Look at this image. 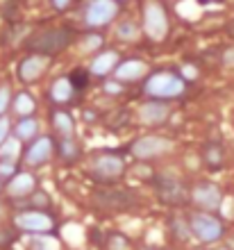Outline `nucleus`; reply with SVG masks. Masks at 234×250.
<instances>
[{
  "instance_id": "nucleus-1",
  "label": "nucleus",
  "mask_w": 234,
  "mask_h": 250,
  "mask_svg": "<svg viewBox=\"0 0 234 250\" xmlns=\"http://www.w3.org/2000/svg\"><path fill=\"white\" fill-rule=\"evenodd\" d=\"M143 91L155 100H173L187 91V80L175 71H157L148 75Z\"/></svg>"
},
{
  "instance_id": "nucleus-2",
  "label": "nucleus",
  "mask_w": 234,
  "mask_h": 250,
  "mask_svg": "<svg viewBox=\"0 0 234 250\" xmlns=\"http://www.w3.org/2000/svg\"><path fill=\"white\" fill-rule=\"evenodd\" d=\"M71 41H73V30H68V27H48V30L34 32L25 41V46L32 53L52 57V55L66 50V48L71 46Z\"/></svg>"
},
{
  "instance_id": "nucleus-3",
  "label": "nucleus",
  "mask_w": 234,
  "mask_h": 250,
  "mask_svg": "<svg viewBox=\"0 0 234 250\" xmlns=\"http://www.w3.org/2000/svg\"><path fill=\"white\" fill-rule=\"evenodd\" d=\"M170 32L169 12L159 0H146L143 5V34L150 41H164Z\"/></svg>"
},
{
  "instance_id": "nucleus-4",
  "label": "nucleus",
  "mask_w": 234,
  "mask_h": 250,
  "mask_svg": "<svg viewBox=\"0 0 234 250\" xmlns=\"http://www.w3.org/2000/svg\"><path fill=\"white\" fill-rule=\"evenodd\" d=\"M118 14H121L118 0H89L85 5V12H82V21L86 27L100 30V27L111 25Z\"/></svg>"
},
{
  "instance_id": "nucleus-5",
  "label": "nucleus",
  "mask_w": 234,
  "mask_h": 250,
  "mask_svg": "<svg viewBox=\"0 0 234 250\" xmlns=\"http://www.w3.org/2000/svg\"><path fill=\"white\" fill-rule=\"evenodd\" d=\"M50 64H52V57H48V55L30 53L27 57H23V60L19 62V68H16L19 80L21 82H25V84L39 82V80L46 75L48 68H50Z\"/></svg>"
},
{
  "instance_id": "nucleus-6",
  "label": "nucleus",
  "mask_w": 234,
  "mask_h": 250,
  "mask_svg": "<svg viewBox=\"0 0 234 250\" xmlns=\"http://www.w3.org/2000/svg\"><path fill=\"white\" fill-rule=\"evenodd\" d=\"M189 230L191 234L205 241V244H214L223 237V223L216 216H209V214H195L189 221Z\"/></svg>"
},
{
  "instance_id": "nucleus-7",
  "label": "nucleus",
  "mask_w": 234,
  "mask_h": 250,
  "mask_svg": "<svg viewBox=\"0 0 234 250\" xmlns=\"http://www.w3.org/2000/svg\"><path fill=\"white\" fill-rule=\"evenodd\" d=\"M14 225L23 232H32V234H43V232H50L55 221H52L50 214H46L43 209H27L21 211L14 216Z\"/></svg>"
},
{
  "instance_id": "nucleus-8",
  "label": "nucleus",
  "mask_w": 234,
  "mask_h": 250,
  "mask_svg": "<svg viewBox=\"0 0 234 250\" xmlns=\"http://www.w3.org/2000/svg\"><path fill=\"white\" fill-rule=\"evenodd\" d=\"M173 148V141L166 137H157V134H146V137H139L134 144H132V155L137 159H152L159 157L164 152H169Z\"/></svg>"
},
{
  "instance_id": "nucleus-9",
  "label": "nucleus",
  "mask_w": 234,
  "mask_h": 250,
  "mask_svg": "<svg viewBox=\"0 0 234 250\" xmlns=\"http://www.w3.org/2000/svg\"><path fill=\"white\" fill-rule=\"evenodd\" d=\"M123 171H125L123 157H118V155H114V152L98 155V157L93 159V164H91V173H93V175H96L98 180H107V182L118 180L121 175H123Z\"/></svg>"
},
{
  "instance_id": "nucleus-10",
  "label": "nucleus",
  "mask_w": 234,
  "mask_h": 250,
  "mask_svg": "<svg viewBox=\"0 0 234 250\" xmlns=\"http://www.w3.org/2000/svg\"><path fill=\"white\" fill-rule=\"evenodd\" d=\"M55 155V141L50 137H37L32 139V144L25 148L23 152V159H25L27 166H43L48 159Z\"/></svg>"
},
{
  "instance_id": "nucleus-11",
  "label": "nucleus",
  "mask_w": 234,
  "mask_h": 250,
  "mask_svg": "<svg viewBox=\"0 0 234 250\" xmlns=\"http://www.w3.org/2000/svg\"><path fill=\"white\" fill-rule=\"evenodd\" d=\"M170 112H173V107L169 105V100H148V103H143L141 107H139V121H141L143 125H162L169 121Z\"/></svg>"
},
{
  "instance_id": "nucleus-12",
  "label": "nucleus",
  "mask_w": 234,
  "mask_h": 250,
  "mask_svg": "<svg viewBox=\"0 0 234 250\" xmlns=\"http://www.w3.org/2000/svg\"><path fill=\"white\" fill-rule=\"evenodd\" d=\"M157 193L164 203L170 205H180L187 200V189H184L182 180L175 178V175H162L157 182Z\"/></svg>"
},
{
  "instance_id": "nucleus-13",
  "label": "nucleus",
  "mask_w": 234,
  "mask_h": 250,
  "mask_svg": "<svg viewBox=\"0 0 234 250\" xmlns=\"http://www.w3.org/2000/svg\"><path fill=\"white\" fill-rule=\"evenodd\" d=\"M148 75V64L141 60H125L118 62V66L114 68V78L118 82H137V80L146 78Z\"/></svg>"
},
{
  "instance_id": "nucleus-14",
  "label": "nucleus",
  "mask_w": 234,
  "mask_h": 250,
  "mask_svg": "<svg viewBox=\"0 0 234 250\" xmlns=\"http://www.w3.org/2000/svg\"><path fill=\"white\" fill-rule=\"evenodd\" d=\"M34 189H37V178L25 171H19L16 175H12L5 187V191L12 198H25L30 193H34Z\"/></svg>"
},
{
  "instance_id": "nucleus-15",
  "label": "nucleus",
  "mask_w": 234,
  "mask_h": 250,
  "mask_svg": "<svg viewBox=\"0 0 234 250\" xmlns=\"http://www.w3.org/2000/svg\"><path fill=\"white\" fill-rule=\"evenodd\" d=\"M191 200H193L200 209H218L223 203V198H221V191L216 189L214 185H202V187H195L193 193H191Z\"/></svg>"
},
{
  "instance_id": "nucleus-16",
  "label": "nucleus",
  "mask_w": 234,
  "mask_h": 250,
  "mask_svg": "<svg viewBox=\"0 0 234 250\" xmlns=\"http://www.w3.org/2000/svg\"><path fill=\"white\" fill-rule=\"evenodd\" d=\"M118 62H121V57H118L116 50H100V53L93 57L89 71H91L93 75H98V78H107V75L114 73V68L118 66Z\"/></svg>"
},
{
  "instance_id": "nucleus-17",
  "label": "nucleus",
  "mask_w": 234,
  "mask_h": 250,
  "mask_svg": "<svg viewBox=\"0 0 234 250\" xmlns=\"http://www.w3.org/2000/svg\"><path fill=\"white\" fill-rule=\"evenodd\" d=\"M75 84H73L71 78H66V75H62V78H57L55 82L50 84V100L55 103V105H66V103H71L73 98H75Z\"/></svg>"
},
{
  "instance_id": "nucleus-18",
  "label": "nucleus",
  "mask_w": 234,
  "mask_h": 250,
  "mask_svg": "<svg viewBox=\"0 0 234 250\" xmlns=\"http://www.w3.org/2000/svg\"><path fill=\"white\" fill-rule=\"evenodd\" d=\"M12 109H14L16 116H21V119L32 116L34 109H37V100H34L27 91H21V93H16V96L12 98Z\"/></svg>"
},
{
  "instance_id": "nucleus-19",
  "label": "nucleus",
  "mask_w": 234,
  "mask_h": 250,
  "mask_svg": "<svg viewBox=\"0 0 234 250\" xmlns=\"http://www.w3.org/2000/svg\"><path fill=\"white\" fill-rule=\"evenodd\" d=\"M37 134H39V121L32 116H25L14 125V137L19 141H32V139H37Z\"/></svg>"
},
{
  "instance_id": "nucleus-20",
  "label": "nucleus",
  "mask_w": 234,
  "mask_h": 250,
  "mask_svg": "<svg viewBox=\"0 0 234 250\" xmlns=\"http://www.w3.org/2000/svg\"><path fill=\"white\" fill-rule=\"evenodd\" d=\"M52 125H55V130L62 134V137H73L75 134V121L68 112L64 109H55L52 112Z\"/></svg>"
},
{
  "instance_id": "nucleus-21",
  "label": "nucleus",
  "mask_w": 234,
  "mask_h": 250,
  "mask_svg": "<svg viewBox=\"0 0 234 250\" xmlns=\"http://www.w3.org/2000/svg\"><path fill=\"white\" fill-rule=\"evenodd\" d=\"M116 37L125 43H132V41H137L141 37V30H139L137 23H132V21H123V23H118L116 25Z\"/></svg>"
},
{
  "instance_id": "nucleus-22",
  "label": "nucleus",
  "mask_w": 234,
  "mask_h": 250,
  "mask_svg": "<svg viewBox=\"0 0 234 250\" xmlns=\"http://www.w3.org/2000/svg\"><path fill=\"white\" fill-rule=\"evenodd\" d=\"M59 155H62L64 162H75V159L80 157L78 141L73 137H62V141H59Z\"/></svg>"
},
{
  "instance_id": "nucleus-23",
  "label": "nucleus",
  "mask_w": 234,
  "mask_h": 250,
  "mask_svg": "<svg viewBox=\"0 0 234 250\" xmlns=\"http://www.w3.org/2000/svg\"><path fill=\"white\" fill-rule=\"evenodd\" d=\"M21 155V141L16 137H9L5 144H0V159H9V162H16Z\"/></svg>"
},
{
  "instance_id": "nucleus-24",
  "label": "nucleus",
  "mask_w": 234,
  "mask_h": 250,
  "mask_svg": "<svg viewBox=\"0 0 234 250\" xmlns=\"http://www.w3.org/2000/svg\"><path fill=\"white\" fill-rule=\"evenodd\" d=\"M30 250H59L57 239L48 237V234H34L30 241Z\"/></svg>"
},
{
  "instance_id": "nucleus-25",
  "label": "nucleus",
  "mask_w": 234,
  "mask_h": 250,
  "mask_svg": "<svg viewBox=\"0 0 234 250\" xmlns=\"http://www.w3.org/2000/svg\"><path fill=\"white\" fill-rule=\"evenodd\" d=\"M205 162H207L209 166H221L223 164V148L221 144H207V148H205Z\"/></svg>"
},
{
  "instance_id": "nucleus-26",
  "label": "nucleus",
  "mask_w": 234,
  "mask_h": 250,
  "mask_svg": "<svg viewBox=\"0 0 234 250\" xmlns=\"http://www.w3.org/2000/svg\"><path fill=\"white\" fill-rule=\"evenodd\" d=\"M103 43H105L103 34H96V32H91V34H86L85 39H82V43H80V48H82L85 53H98V50L103 48Z\"/></svg>"
},
{
  "instance_id": "nucleus-27",
  "label": "nucleus",
  "mask_w": 234,
  "mask_h": 250,
  "mask_svg": "<svg viewBox=\"0 0 234 250\" xmlns=\"http://www.w3.org/2000/svg\"><path fill=\"white\" fill-rule=\"evenodd\" d=\"M9 107H12V91L7 84H2L0 86V116H5Z\"/></svg>"
},
{
  "instance_id": "nucleus-28",
  "label": "nucleus",
  "mask_w": 234,
  "mask_h": 250,
  "mask_svg": "<svg viewBox=\"0 0 234 250\" xmlns=\"http://www.w3.org/2000/svg\"><path fill=\"white\" fill-rule=\"evenodd\" d=\"M107 250H130V244L128 239H123L121 234H111L107 239Z\"/></svg>"
},
{
  "instance_id": "nucleus-29",
  "label": "nucleus",
  "mask_w": 234,
  "mask_h": 250,
  "mask_svg": "<svg viewBox=\"0 0 234 250\" xmlns=\"http://www.w3.org/2000/svg\"><path fill=\"white\" fill-rule=\"evenodd\" d=\"M16 162H9V159H0V180H9L12 175H16Z\"/></svg>"
},
{
  "instance_id": "nucleus-30",
  "label": "nucleus",
  "mask_w": 234,
  "mask_h": 250,
  "mask_svg": "<svg viewBox=\"0 0 234 250\" xmlns=\"http://www.w3.org/2000/svg\"><path fill=\"white\" fill-rule=\"evenodd\" d=\"M9 134H12V123L7 116H0V144H5Z\"/></svg>"
},
{
  "instance_id": "nucleus-31",
  "label": "nucleus",
  "mask_w": 234,
  "mask_h": 250,
  "mask_svg": "<svg viewBox=\"0 0 234 250\" xmlns=\"http://www.w3.org/2000/svg\"><path fill=\"white\" fill-rule=\"evenodd\" d=\"M105 93H109V96H118V93L123 91V82H118V80H109V82H105L103 84Z\"/></svg>"
},
{
  "instance_id": "nucleus-32",
  "label": "nucleus",
  "mask_w": 234,
  "mask_h": 250,
  "mask_svg": "<svg viewBox=\"0 0 234 250\" xmlns=\"http://www.w3.org/2000/svg\"><path fill=\"white\" fill-rule=\"evenodd\" d=\"M85 68H78V73H73L71 80H73V84H75V89H80V86L85 84V82H89V75H85Z\"/></svg>"
},
{
  "instance_id": "nucleus-33",
  "label": "nucleus",
  "mask_w": 234,
  "mask_h": 250,
  "mask_svg": "<svg viewBox=\"0 0 234 250\" xmlns=\"http://www.w3.org/2000/svg\"><path fill=\"white\" fill-rule=\"evenodd\" d=\"M50 5L55 12H66V9L73 5V0H50Z\"/></svg>"
},
{
  "instance_id": "nucleus-34",
  "label": "nucleus",
  "mask_w": 234,
  "mask_h": 250,
  "mask_svg": "<svg viewBox=\"0 0 234 250\" xmlns=\"http://www.w3.org/2000/svg\"><path fill=\"white\" fill-rule=\"evenodd\" d=\"M173 230L180 232V237H182V239H187L189 234H191V230H189V228L182 223V221H173Z\"/></svg>"
},
{
  "instance_id": "nucleus-35",
  "label": "nucleus",
  "mask_w": 234,
  "mask_h": 250,
  "mask_svg": "<svg viewBox=\"0 0 234 250\" xmlns=\"http://www.w3.org/2000/svg\"><path fill=\"white\" fill-rule=\"evenodd\" d=\"M32 198H34V207H48V203H50V200H48V196H46V193H41V191H37Z\"/></svg>"
},
{
  "instance_id": "nucleus-36",
  "label": "nucleus",
  "mask_w": 234,
  "mask_h": 250,
  "mask_svg": "<svg viewBox=\"0 0 234 250\" xmlns=\"http://www.w3.org/2000/svg\"><path fill=\"white\" fill-rule=\"evenodd\" d=\"M223 64H225V66H234V48H228V50L223 53Z\"/></svg>"
},
{
  "instance_id": "nucleus-37",
  "label": "nucleus",
  "mask_w": 234,
  "mask_h": 250,
  "mask_svg": "<svg viewBox=\"0 0 234 250\" xmlns=\"http://www.w3.org/2000/svg\"><path fill=\"white\" fill-rule=\"evenodd\" d=\"M182 71H184V73H180V75H182L184 80H189V78H195V75H198V68H193V66H184Z\"/></svg>"
},
{
  "instance_id": "nucleus-38",
  "label": "nucleus",
  "mask_w": 234,
  "mask_h": 250,
  "mask_svg": "<svg viewBox=\"0 0 234 250\" xmlns=\"http://www.w3.org/2000/svg\"><path fill=\"white\" fill-rule=\"evenodd\" d=\"M225 30H228V34H230V37H232V39H234V19L230 21L228 25H225Z\"/></svg>"
},
{
  "instance_id": "nucleus-39",
  "label": "nucleus",
  "mask_w": 234,
  "mask_h": 250,
  "mask_svg": "<svg viewBox=\"0 0 234 250\" xmlns=\"http://www.w3.org/2000/svg\"><path fill=\"white\" fill-rule=\"evenodd\" d=\"M200 5H218V2H223V0H198Z\"/></svg>"
},
{
  "instance_id": "nucleus-40",
  "label": "nucleus",
  "mask_w": 234,
  "mask_h": 250,
  "mask_svg": "<svg viewBox=\"0 0 234 250\" xmlns=\"http://www.w3.org/2000/svg\"><path fill=\"white\" fill-rule=\"evenodd\" d=\"M2 216H5V207H2V203H0V221H2Z\"/></svg>"
},
{
  "instance_id": "nucleus-41",
  "label": "nucleus",
  "mask_w": 234,
  "mask_h": 250,
  "mask_svg": "<svg viewBox=\"0 0 234 250\" xmlns=\"http://www.w3.org/2000/svg\"><path fill=\"white\" fill-rule=\"evenodd\" d=\"M118 2H128V0H118Z\"/></svg>"
},
{
  "instance_id": "nucleus-42",
  "label": "nucleus",
  "mask_w": 234,
  "mask_h": 250,
  "mask_svg": "<svg viewBox=\"0 0 234 250\" xmlns=\"http://www.w3.org/2000/svg\"><path fill=\"white\" fill-rule=\"evenodd\" d=\"M218 250H228V248H218Z\"/></svg>"
},
{
  "instance_id": "nucleus-43",
  "label": "nucleus",
  "mask_w": 234,
  "mask_h": 250,
  "mask_svg": "<svg viewBox=\"0 0 234 250\" xmlns=\"http://www.w3.org/2000/svg\"><path fill=\"white\" fill-rule=\"evenodd\" d=\"M143 250H150V248H143Z\"/></svg>"
},
{
  "instance_id": "nucleus-44",
  "label": "nucleus",
  "mask_w": 234,
  "mask_h": 250,
  "mask_svg": "<svg viewBox=\"0 0 234 250\" xmlns=\"http://www.w3.org/2000/svg\"><path fill=\"white\" fill-rule=\"evenodd\" d=\"M0 189H2V185H0Z\"/></svg>"
}]
</instances>
